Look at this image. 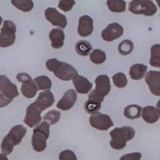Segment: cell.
I'll use <instances>...</instances> for the list:
<instances>
[{"label": "cell", "instance_id": "74e56055", "mask_svg": "<svg viewBox=\"0 0 160 160\" xmlns=\"http://www.w3.org/2000/svg\"><path fill=\"white\" fill-rule=\"evenodd\" d=\"M16 78L18 82H22H22H26V81H28V80L31 79V78H32L31 77V75L27 74V73H18L16 76Z\"/></svg>", "mask_w": 160, "mask_h": 160}, {"label": "cell", "instance_id": "44dd1931", "mask_svg": "<svg viewBox=\"0 0 160 160\" xmlns=\"http://www.w3.org/2000/svg\"><path fill=\"white\" fill-rule=\"evenodd\" d=\"M37 87L34 82V80L32 78L22 82V87H21V93L25 98H33L36 95Z\"/></svg>", "mask_w": 160, "mask_h": 160}, {"label": "cell", "instance_id": "4dcf8cb0", "mask_svg": "<svg viewBox=\"0 0 160 160\" xmlns=\"http://www.w3.org/2000/svg\"><path fill=\"white\" fill-rule=\"evenodd\" d=\"M60 118H61V113L56 110H53V111H49L44 115L43 119L45 122L49 123L50 125H54L59 121Z\"/></svg>", "mask_w": 160, "mask_h": 160}, {"label": "cell", "instance_id": "e575fe53", "mask_svg": "<svg viewBox=\"0 0 160 160\" xmlns=\"http://www.w3.org/2000/svg\"><path fill=\"white\" fill-rule=\"evenodd\" d=\"M59 160H77L75 154L71 150H65L59 154Z\"/></svg>", "mask_w": 160, "mask_h": 160}, {"label": "cell", "instance_id": "8992f818", "mask_svg": "<svg viewBox=\"0 0 160 160\" xmlns=\"http://www.w3.org/2000/svg\"><path fill=\"white\" fill-rule=\"evenodd\" d=\"M89 122L92 128L99 131H108L114 126V122L109 115L100 112L91 115Z\"/></svg>", "mask_w": 160, "mask_h": 160}, {"label": "cell", "instance_id": "9c48e42d", "mask_svg": "<svg viewBox=\"0 0 160 160\" xmlns=\"http://www.w3.org/2000/svg\"><path fill=\"white\" fill-rule=\"evenodd\" d=\"M0 92L12 100L19 95L17 86L6 75H0Z\"/></svg>", "mask_w": 160, "mask_h": 160}, {"label": "cell", "instance_id": "d4e9b609", "mask_svg": "<svg viewBox=\"0 0 160 160\" xmlns=\"http://www.w3.org/2000/svg\"><path fill=\"white\" fill-rule=\"evenodd\" d=\"M75 51L77 54L81 56H88L91 53L92 46L88 41L80 40L75 44Z\"/></svg>", "mask_w": 160, "mask_h": 160}, {"label": "cell", "instance_id": "d6a6232c", "mask_svg": "<svg viewBox=\"0 0 160 160\" xmlns=\"http://www.w3.org/2000/svg\"><path fill=\"white\" fill-rule=\"evenodd\" d=\"M14 147L15 146L11 142V140L7 136L4 137L2 141V143H1V151H2V154L7 155V156L11 155L12 151H14Z\"/></svg>", "mask_w": 160, "mask_h": 160}, {"label": "cell", "instance_id": "ac0fdd59", "mask_svg": "<svg viewBox=\"0 0 160 160\" xmlns=\"http://www.w3.org/2000/svg\"><path fill=\"white\" fill-rule=\"evenodd\" d=\"M73 84H74L76 92L81 95L88 94L92 89V83L88 78L82 75H77L73 79Z\"/></svg>", "mask_w": 160, "mask_h": 160}, {"label": "cell", "instance_id": "3957f363", "mask_svg": "<svg viewBox=\"0 0 160 160\" xmlns=\"http://www.w3.org/2000/svg\"><path fill=\"white\" fill-rule=\"evenodd\" d=\"M50 127L49 123L43 121L34 129L31 144L33 149L37 152H42L47 148V140L50 136Z\"/></svg>", "mask_w": 160, "mask_h": 160}, {"label": "cell", "instance_id": "4fadbf2b", "mask_svg": "<svg viewBox=\"0 0 160 160\" xmlns=\"http://www.w3.org/2000/svg\"><path fill=\"white\" fill-rule=\"evenodd\" d=\"M145 81L153 95L160 96V71H149L146 74Z\"/></svg>", "mask_w": 160, "mask_h": 160}, {"label": "cell", "instance_id": "d6986e66", "mask_svg": "<svg viewBox=\"0 0 160 160\" xmlns=\"http://www.w3.org/2000/svg\"><path fill=\"white\" fill-rule=\"evenodd\" d=\"M49 38L51 42V47L54 49H59L64 45L65 34L62 29L55 28L50 31Z\"/></svg>", "mask_w": 160, "mask_h": 160}, {"label": "cell", "instance_id": "e0dca14e", "mask_svg": "<svg viewBox=\"0 0 160 160\" xmlns=\"http://www.w3.org/2000/svg\"><path fill=\"white\" fill-rule=\"evenodd\" d=\"M27 129L22 125H16L13 127L6 136L8 137L14 146H18L21 143L22 138L26 135Z\"/></svg>", "mask_w": 160, "mask_h": 160}, {"label": "cell", "instance_id": "8d00e7d4", "mask_svg": "<svg viewBox=\"0 0 160 160\" xmlns=\"http://www.w3.org/2000/svg\"><path fill=\"white\" fill-rule=\"evenodd\" d=\"M12 102V99H10L8 97H6L3 94L0 93V108H5L9 105Z\"/></svg>", "mask_w": 160, "mask_h": 160}, {"label": "cell", "instance_id": "cb8c5ba5", "mask_svg": "<svg viewBox=\"0 0 160 160\" xmlns=\"http://www.w3.org/2000/svg\"><path fill=\"white\" fill-rule=\"evenodd\" d=\"M34 82L37 87L38 91H50L52 87V82L49 77L46 75H40L34 79Z\"/></svg>", "mask_w": 160, "mask_h": 160}, {"label": "cell", "instance_id": "8fae6325", "mask_svg": "<svg viewBox=\"0 0 160 160\" xmlns=\"http://www.w3.org/2000/svg\"><path fill=\"white\" fill-rule=\"evenodd\" d=\"M41 112L32 103L30 104L26 111V116L24 118V122L29 127V128H36L37 126L41 123L42 118L41 116Z\"/></svg>", "mask_w": 160, "mask_h": 160}, {"label": "cell", "instance_id": "5b68a950", "mask_svg": "<svg viewBox=\"0 0 160 160\" xmlns=\"http://www.w3.org/2000/svg\"><path fill=\"white\" fill-rule=\"evenodd\" d=\"M16 25L11 20H5L0 31V48H6L15 43Z\"/></svg>", "mask_w": 160, "mask_h": 160}, {"label": "cell", "instance_id": "484cf974", "mask_svg": "<svg viewBox=\"0 0 160 160\" xmlns=\"http://www.w3.org/2000/svg\"><path fill=\"white\" fill-rule=\"evenodd\" d=\"M150 65L154 68H160V44H155L151 47Z\"/></svg>", "mask_w": 160, "mask_h": 160}, {"label": "cell", "instance_id": "836d02e7", "mask_svg": "<svg viewBox=\"0 0 160 160\" xmlns=\"http://www.w3.org/2000/svg\"><path fill=\"white\" fill-rule=\"evenodd\" d=\"M75 4V1L74 0H60L58 2V8L65 12H68L72 9Z\"/></svg>", "mask_w": 160, "mask_h": 160}, {"label": "cell", "instance_id": "7c38bea8", "mask_svg": "<svg viewBox=\"0 0 160 160\" xmlns=\"http://www.w3.org/2000/svg\"><path fill=\"white\" fill-rule=\"evenodd\" d=\"M54 102H55V96L53 93L51 91H44L40 93L37 99L32 104L39 111H42L51 108Z\"/></svg>", "mask_w": 160, "mask_h": 160}, {"label": "cell", "instance_id": "9a60e30c", "mask_svg": "<svg viewBox=\"0 0 160 160\" xmlns=\"http://www.w3.org/2000/svg\"><path fill=\"white\" fill-rule=\"evenodd\" d=\"M94 31V21L89 15H82L78 19V33L80 36L88 37Z\"/></svg>", "mask_w": 160, "mask_h": 160}, {"label": "cell", "instance_id": "f35d334b", "mask_svg": "<svg viewBox=\"0 0 160 160\" xmlns=\"http://www.w3.org/2000/svg\"><path fill=\"white\" fill-rule=\"evenodd\" d=\"M0 160H9L7 155H3L2 153H0Z\"/></svg>", "mask_w": 160, "mask_h": 160}, {"label": "cell", "instance_id": "1f68e13d", "mask_svg": "<svg viewBox=\"0 0 160 160\" xmlns=\"http://www.w3.org/2000/svg\"><path fill=\"white\" fill-rule=\"evenodd\" d=\"M112 80L114 84L118 88H124L128 85V78L122 72H118L115 75H113Z\"/></svg>", "mask_w": 160, "mask_h": 160}, {"label": "cell", "instance_id": "52a82bcc", "mask_svg": "<svg viewBox=\"0 0 160 160\" xmlns=\"http://www.w3.org/2000/svg\"><path fill=\"white\" fill-rule=\"evenodd\" d=\"M104 97L99 95L95 89L92 90L88 95V101L84 104V109L88 114L94 115L99 112L101 109V104L103 102Z\"/></svg>", "mask_w": 160, "mask_h": 160}, {"label": "cell", "instance_id": "7a4b0ae2", "mask_svg": "<svg viewBox=\"0 0 160 160\" xmlns=\"http://www.w3.org/2000/svg\"><path fill=\"white\" fill-rule=\"evenodd\" d=\"M111 140L110 145L115 150H122L126 148L127 142L131 141L135 135V129L131 127L116 128L110 132Z\"/></svg>", "mask_w": 160, "mask_h": 160}, {"label": "cell", "instance_id": "30bf717a", "mask_svg": "<svg viewBox=\"0 0 160 160\" xmlns=\"http://www.w3.org/2000/svg\"><path fill=\"white\" fill-rule=\"evenodd\" d=\"M123 28L117 22H112L102 31V38L106 42H112L123 35Z\"/></svg>", "mask_w": 160, "mask_h": 160}, {"label": "cell", "instance_id": "ab89813d", "mask_svg": "<svg viewBox=\"0 0 160 160\" xmlns=\"http://www.w3.org/2000/svg\"><path fill=\"white\" fill-rule=\"evenodd\" d=\"M156 108H157V110H158V111H159V113H160V99L158 100V102H157V104H156Z\"/></svg>", "mask_w": 160, "mask_h": 160}, {"label": "cell", "instance_id": "ffe728a7", "mask_svg": "<svg viewBox=\"0 0 160 160\" xmlns=\"http://www.w3.org/2000/svg\"><path fill=\"white\" fill-rule=\"evenodd\" d=\"M141 116L148 123H155L159 119L160 113L156 108L153 106H147L142 109Z\"/></svg>", "mask_w": 160, "mask_h": 160}, {"label": "cell", "instance_id": "7402d4cb", "mask_svg": "<svg viewBox=\"0 0 160 160\" xmlns=\"http://www.w3.org/2000/svg\"><path fill=\"white\" fill-rule=\"evenodd\" d=\"M148 71V67L141 63L134 64L129 70V75L132 79L140 80L144 77Z\"/></svg>", "mask_w": 160, "mask_h": 160}, {"label": "cell", "instance_id": "d590c367", "mask_svg": "<svg viewBox=\"0 0 160 160\" xmlns=\"http://www.w3.org/2000/svg\"><path fill=\"white\" fill-rule=\"evenodd\" d=\"M142 158V154L139 152H133L122 155L119 160H140Z\"/></svg>", "mask_w": 160, "mask_h": 160}, {"label": "cell", "instance_id": "2e32d148", "mask_svg": "<svg viewBox=\"0 0 160 160\" xmlns=\"http://www.w3.org/2000/svg\"><path fill=\"white\" fill-rule=\"evenodd\" d=\"M95 90L98 94L105 98L111 91V81L108 75H98L95 78Z\"/></svg>", "mask_w": 160, "mask_h": 160}, {"label": "cell", "instance_id": "f546056e", "mask_svg": "<svg viewBox=\"0 0 160 160\" xmlns=\"http://www.w3.org/2000/svg\"><path fill=\"white\" fill-rule=\"evenodd\" d=\"M133 50H134V43L129 39L123 40L118 46V52L122 55H130Z\"/></svg>", "mask_w": 160, "mask_h": 160}, {"label": "cell", "instance_id": "603a6c76", "mask_svg": "<svg viewBox=\"0 0 160 160\" xmlns=\"http://www.w3.org/2000/svg\"><path fill=\"white\" fill-rule=\"evenodd\" d=\"M142 108L139 105L132 104L126 107L123 111L124 116L129 119H136L141 116Z\"/></svg>", "mask_w": 160, "mask_h": 160}, {"label": "cell", "instance_id": "60d3db41", "mask_svg": "<svg viewBox=\"0 0 160 160\" xmlns=\"http://www.w3.org/2000/svg\"><path fill=\"white\" fill-rule=\"evenodd\" d=\"M156 2L158 3V7H159V8H160V0H156Z\"/></svg>", "mask_w": 160, "mask_h": 160}, {"label": "cell", "instance_id": "4316f807", "mask_svg": "<svg viewBox=\"0 0 160 160\" xmlns=\"http://www.w3.org/2000/svg\"><path fill=\"white\" fill-rule=\"evenodd\" d=\"M107 5L110 11L115 13L124 12L127 8V3L123 0H108Z\"/></svg>", "mask_w": 160, "mask_h": 160}, {"label": "cell", "instance_id": "5bb4252c", "mask_svg": "<svg viewBox=\"0 0 160 160\" xmlns=\"http://www.w3.org/2000/svg\"><path fill=\"white\" fill-rule=\"evenodd\" d=\"M77 100V93L75 90L69 89L57 103V108L62 111H68L73 108Z\"/></svg>", "mask_w": 160, "mask_h": 160}, {"label": "cell", "instance_id": "277c9868", "mask_svg": "<svg viewBox=\"0 0 160 160\" xmlns=\"http://www.w3.org/2000/svg\"><path fill=\"white\" fill-rule=\"evenodd\" d=\"M128 10L135 15L153 16L157 12V7L150 0H133L130 2Z\"/></svg>", "mask_w": 160, "mask_h": 160}, {"label": "cell", "instance_id": "83f0119b", "mask_svg": "<svg viewBox=\"0 0 160 160\" xmlns=\"http://www.w3.org/2000/svg\"><path fill=\"white\" fill-rule=\"evenodd\" d=\"M11 3L23 12H29L34 8V2L31 0H12Z\"/></svg>", "mask_w": 160, "mask_h": 160}, {"label": "cell", "instance_id": "6da1fadb", "mask_svg": "<svg viewBox=\"0 0 160 160\" xmlns=\"http://www.w3.org/2000/svg\"><path fill=\"white\" fill-rule=\"evenodd\" d=\"M46 68L58 79L62 81H70L74 79L78 75V71L73 66L62 62L56 58H50L46 62Z\"/></svg>", "mask_w": 160, "mask_h": 160}, {"label": "cell", "instance_id": "ba28073f", "mask_svg": "<svg viewBox=\"0 0 160 160\" xmlns=\"http://www.w3.org/2000/svg\"><path fill=\"white\" fill-rule=\"evenodd\" d=\"M45 17L53 26L58 28H66L68 26V19L64 15L58 12L55 8H48L45 11Z\"/></svg>", "mask_w": 160, "mask_h": 160}, {"label": "cell", "instance_id": "f1b7e54d", "mask_svg": "<svg viewBox=\"0 0 160 160\" xmlns=\"http://www.w3.org/2000/svg\"><path fill=\"white\" fill-rule=\"evenodd\" d=\"M90 59L93 63L100 65L103 63L107 59V55L103 51L100 49H95L90 54Z\"/></svg>", "mask_w": 160, "mask_h": 160}]
</instances>
